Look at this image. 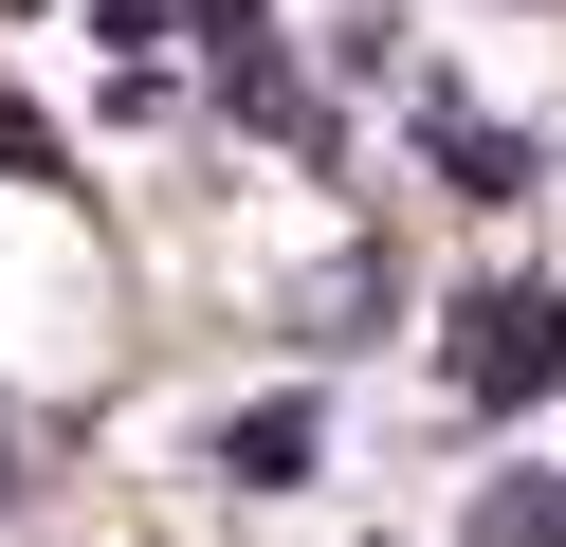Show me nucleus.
I'll list each match as a JSON object with an SVG mask.
<instances>
[{
	"instance_id": "4",
	"label": "nucleus",
	"mask_w": 566,
	"mask_h": 547,
	"mask_svg": "<svg viewBox=\"0 0 566 547\" xmlns=\"http://www.w3.org/2000/svg\"><path fill=\"white\" fill-rule=\"evenodd\" d=\"M457 547H566V474H493V493L457 511Z\"/></svg>"
},
{
	"instance_id": "6",
	"label": "nucleus",
	"mask_w": 566,
	"mask_h": 547,
	"mask_svg": "<svg viewBox=\"0 0 566 547\" xmlns=\"http://www.w3.org/2000/svg\"><path fill=\"white\" fill-rule=\"evenodd\" d=\"M329 73H366V92H384V73H402V0H366V19H329Z\"/></svg>"
},
{
	"instance_id": "8",
	"label": "nucleus",
	"mask_w": 566,
	"mask_h": 547,
	"mask_svg": "<svg viewBox=\"0 0 566 547\" xmlns=\"http://www.w3.org/2000/svg\"><path fill=\"white\" fill-rule=\"evenodd\" d=\"M0 19H38V0H0Z\"/></svg>"
},
{
	"instance_id": "2",
	"label": "nucleus",
	"mask_w": 566,
	"mask_h": 547,
	"mask_svg": "<svg viewBox=\"0 0 566 547\" xmlns=\"http://www.w3.org/2000/svg\"><path fill=\"white\" fill-rule=\"evenodd\" d=\"M201 456L238 474V493H311L329 474V383H256V401H220V438Z\"/></svg>"
},
{
	"instance_id": "5",
	"label": "nucleus",
	"mask_w": 566,
	"mask_h": 547,
	"mask_svg": "<svg viewBox=\"0 0 566 547\" xmlns=\"http://www.w3.org/2000/svg\"><path fill=\"white\" fill-rule=\"evenodd\" d=\"M184 19H201V0H92V36H111V73H165V55H184Z\"/></svg>"
},
{
	"instance_id": "7",
	"label": "nucleus",
	"mask_w": 566,
	"mask_h": 547,
	"mask_svg": "<svg viewBox=\"0 0 566 547\" xmlns=\"http://www.w3.org/2000/svg\"><path fill=\"white\" fill-rule=\"evenodd\" d=\"M0 165H19V182H55V128H38L19 92H0Z\"/></svg>"
},
{
	"instance_id": "1",
	"label": "nucleus",
	"mask_w": 566,
	"mask_h": 547,
	"mask_svg": "<svg viewBox=\"0 0 566 547\" xmlns=\"http://www.w3.org/2000/svg\"><path fill=\"white\" fill-rule=\"evenodd\" d=\"M439 401L457 420H548L566 401V292L548 274H493L439 311Z\"/></svg>"
},
{
	"instance_id": "3",
	"label": "nucleus",
	"mask_w": 566,
	"mask_h": 547,
	"mask_svg": "<svg viewBox=\"0 0 566 547\" xmlns=\"http://www.w3.org/2000/svg\"><path fill=\"white\" fill-rule=\"evenodd\" d=\"M420 165H439L457 201H530V165H548V146H530L512 109H475V92H439V73H420Z\"/></svg>"
}]
</instances>
